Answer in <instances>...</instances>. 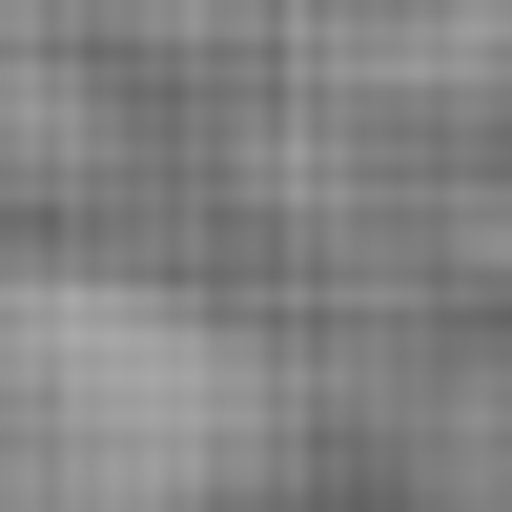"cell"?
I'll list each match as a JSON object with an SVG mask.
<instances>
[{
  "label": "cell",
  "instance_id": "cell-1",
  "mask_svg": "<svg viewBox=\"0 0 512 512\" xmlns=\"http://www.w3.org/2000/svg\"><path fill=\"white\" fill-rule=\"evenodd\" d=\"M287 390L246 308L123 246H0V512H246Z\"/></svg>",
  "mask_w": 512,
  "mask_h": 512
},
{
  "label": "cell",
  "instance_id": "cell-2",
  "mask_svg": "<svg viewBox=\"0 0 512 512\" xmlns=\"http://www.w3.org/2000/svg\"><path fill=\"white\" fill-rule=\"evenodd\" d=\"M369 512H512V328H472V349L410 390L390 472H369Z\"/></svg>",
  "mask_w": 512,
  "mask_h": 512
}]
</instances>
